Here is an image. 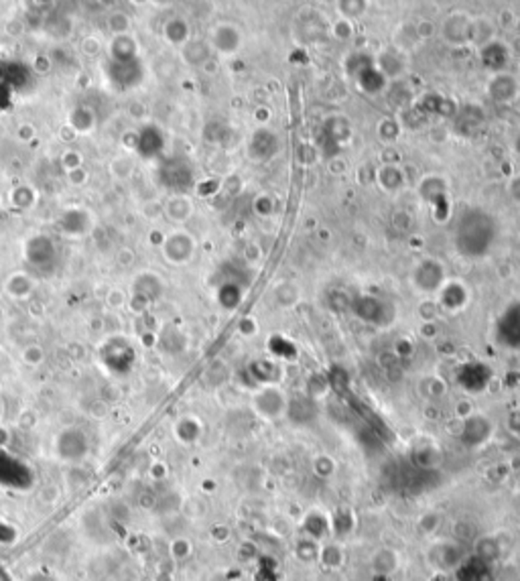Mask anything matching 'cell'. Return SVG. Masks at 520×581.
<instances>
[{
    "label": "cell",
    "mask_w": 520,
    "mask_h": 581,
    "mask_svg": "<svg viewBox=\"0 0 520 581\" xmlns=\"http://www.w3.org/2000/svg\"><path fill=\"white\" fill-rule=\"evenodd\" d=\"M122 145L126 147V149H131V151H135L136 153V147H138V133H124V136H122Z\"/></svg>",
    "instance_id": "35"
},
{
    "label": "cell",
    "mask_w": 520,
    "mask_h": 581,
    "mask_svg": "<svg viewBox=\"0 0 520 581\" xmlns=\"http://www.w3.org/2000/svg\"><path fill=\"white\" fill-rule=\"evenodd\" d=\"M33 135H35V131H33V126H29V124H22V126L19 128L20 140H31Z\"/></svg>",
    "instance_id": "37"
},
{
    "label": "cell",
    "mask_w": 520,
    "mask_h": 581,
    "mask_svg": "<svg viewBox=\"0 0 520 581\" xmlns=\"http://www.w3.org/2000/svg\"><path fill=\"white\" fill-rule=\"evenodd\" d=\"M285 408V399L276 388H265L260 390V394L256 396V410L265 417H279Z\"/></svg>",
    "instance_id": "10"
},
{
    "label": "cell",
    "mask_w": 520,
    "mask_h": 581,
    "mask_svg": "<svg viewBox=\"0 0 520 581\" xmlns=\"http://www.w3.org/2000/svg\"><path fill=\"white\" fill-rule=\"evenodd\" d=\"M0 581H13L11 573L6 569H2V567H0Z\"/></svg>",
    "instance_id": "40"
},
{
    "label": "cell",
    "mask_w": 520,
    "mask_h": 581,
    "mask_svg": "<svg viewBox=\"0 0 520 581\" xmlns=\"http://www.w3.org/2000/svg\"><path fill=\"white\" fill-rule=\"evenodd\" d=\"M35 192L31 189V187H27V185H20V187H17L13 194H11V201H13V206L15 208H19V210H29V208H33L35 206Z\"/></svg>",
    "instance_id": "22"
},
{
    "label": "cell",
    "mask_w": 520,
    "mask_h": 581,
    "mask_svg": "<svg viewBox=\"0 0 520 581\" xmlns=\"http://www.w3.org/2000/svg\"><path fill=\"white\" fill-rule=\"evenodd\" d=\"M317 581H347L346 575L340 571V569H321Z\"/></svg>",
    "instance_id": "32"
},
{
    "label": "cell",
    "mask_w": 520,
    "mask_h": 581,
    "mask_svg": "<svg viewBox=\"0 0 520 581\" xmlns=\"http://www.w3.org/2000/svg\"><path fill=\"white\" fill-rule=\"evenodd\" d=\"M163 254L169 262L173 265H183L187 262L189 258L193 256V251H195V242L193 238L187 232H173L169 234L163 242Z\"/></svg>",
    "instance_id": "7"
},
{
    "label": "cell",
    "mask_w": 520,
    "mask_h": 581,
    "mask_svg": "<svg viewBox=\"0 0 520 581\" xmlns=\"http://www.w3.org/2000/svg\"><path fill=\"white\" fill-rule=\"evenodd\" d=\"M133 293L147 297L153 303L163 295V281L154 272H142V274L136 276L135 283H133Z\"/></svg>",
    "instance_id": "12"
},
{
    "label": "cell",
    "mask_w": 520,
    "mask_h": 581,
    "mask_svg": "<svg viewBox=\"0 0 520 581\" xmlns=\"http://www.w3.org/2000/svg\"><path fill=\"white\" fill-rule=\"evenodd\" d=\"M399 563H401V559H399V555H396L394 551H390V549H382V551H378V553L374 555V561H372V565H374V569H376L378 573H385V575H388V573H392V571L399 567Z\"/></svg>",
    "instance_id": "20"
},
{
    "label": "cell",
    "mask_w": 520,
    "mask_h": 581,
    "mask_svg": "<svg viewBox=\"0 0 520 581\" xmlns=\"http://www.w3.org/2000/svg\"><path fill=\"white\" fill-rule=\"evenodd\" d=\"M212 45L220 53H232L240 45V33L234 25H218L213 29Z\"/></svg>",
    "instance_id": "11"
},
{
    "label": "cell",
    "mask_w": 520,
    "mask_h": 581,
    "mask_svg": "<svg viewBox=\"0 0 520 581\" xmlns=\"http://www.w3.org/2000/svg\"><path fill=\"white\" fill-rule=\"evenodd\" d=\"M90 213L81 208H67L65 212H61L58 220L59 232L67 238H79L90 230Z\"/></svg>",
    "instance_id": "8"
},
{
    "label": "cell",
    "mask_w": 520,
    "mask_h": 581,
    "mask_svg": "<svg viewBox=\"0 0 520 581\" xmlns=\"http://www.w3.org/2000/svg\"><path fill=\"white\" fill-rule=\"evenodd\" d=\"M55 449L63 462H81L90 451V441L79 427H67L58 435Z\"/></svg>",
    "instance_id": "3"
},
{
    "label": "cell",
    "mask_w": 520,
    "mask_h": 581,
    "mask_svg": "<svg viewBox=\"0 0 520 581\" xmlns=\"http://www.w3.org/2000/svg\"><path fill=\"white\" fill-rule=\"evenodd\" d=\"M61 165L65 167V171L77 169V167H81V155L76 151H67V153L61 155Z\"/></svg>",
    "instance_id": "30"
},
{
    "label": "cell",
    "mask_w": 520,
    "mask_h": 581,
    "mask_svg": "<svg viewBox=\"0 0 520 581\" xmlns=\"http://www.w3.org/2000/svg\"><path fill=\"white\" fill-rule=\"evenodd\" d=\"M102 360L108 368L114 370V372H126L135 362V349H133V346H128L122 338H114L102 348Z\"/></svg>",
    "instance_id": "6"
},
{
    "label": "cell",
    "mask_w": 520,
    "mask_h": 581,
    "mask_svg": "<svg viewBox=\"0 0 520 581\" xmlns=\"http://www.w3.org/2000/svg\"><path fill=\"white\" fill-rule=\"evenodd\" d=\"M149 305H151V301H149L147 297H142V295H138V293H133V295H131L128 309L133 311V313H136V315L145 313V311L149 309Z\"/></svg>",
    "instance_id": "29"
},
{
    "label": "cell",
    "mask_w": 520,
    "mask_h": 581,
    "mask_svg": "<svg viewBox=\"0 0 520 581\" xmlns=\"http://www.w3.org/2000/svg\"><path fill=\"white\" fill-rule=\"evenodd\" d=\"M133 27V19L126 11H112L110 17H108V29L114 33V37L118 35H128Z\"/></svg>",
    "instance_id": "21"
},
{
    "label": "cell",
    "mask_w": 520,
    "mask_h": 581,
    "mask_svg": "<svg viewBox=\"0 0 520 581\" xmlns=\"http://www.w3.org/2000/svg\"><path fill=\"white\" fill-rule=\"evenodd\" d=\"M171 555H173L175 559H185V557H189L192 555V542L187 541V539H175L173 542H171Z\"/></svg>",
    "instance_id": "28"
},
{
    "label": "cell",
    "mask_w": 520,
    "mask_h": 581,
    "mask_svg": "<svg viewBox=\"0 0 520 581\" xmlns=\"http://www.w3.org/2000/svg\"><path fill=\"white\" fill-rule=\"evenodd\" d=\"M514 90H516V84L514 79L504 78V76H498V78L492 81V88H490V94L498 100H508L510 96H514Z\"/></svg>",
    "instance_id": "23"
},
{
    "label": "cell",
    "mask_w": 520,
    "mask_h": 581,
    "mask_svg": "<svg viewBox=\"0 0 520 581\" xmlns=\"http://www.w3.org/2000/svg\"><path fill=\"white\" fill-rule=\"evenodd\" d=\"M6 290H8V295L15 297V299H29V297L33 295V290H35V285H33V281H31L29 274L17 272V274H13V276L8 279Z\"/></svg>",
    "instance_id": "16"
},
{
    "label": "cell",
    "mask_w": 520,
    "mask_h": 581,
    "mask_svg": "<svg viewBox=\"0 0 520 581\" xmlns=\"http://www.w3.org/2000/svg\"><path fill=\"white\" fill-rule=\"evenodd\" d=\"M494 242V220L488 213L472 210L458 224L455 244L462 256H484Z\"/></svg>",
    "instance_id": "1"
},
{
    "label": "cell",
    "mask_w": 520,
    "mask_h": 581,
    "mask_svg": "<svg viewBox=\"0 0 520 581\" xmlns=\"http://www.w3.org/2000/svg\"><path fill=\"white\" fill-rule=\"evenodd\" d=\"M72 131H76L77 135L81 133H90L96 126V112L90 106H77L69 112V124Z\"/></svg>",
    "instance_id": "14"
},
{
    "label": "cell",
    "mask_w": 520,
    "mask_h": 581,
    "mask_svg": "<svg viewBox=\"0 0 520 581\" xmlns=\"http://www.w3.org/2000/svg\"><path fill=\"white\" fill-rule=\"evenodd\" d=\"M100 41L94 39V37H88V39L81 41V51H84V55H88V58H96L98 53H100Z\"/></svg>",
    "instance_id": "31"
},
{
    "label": "cell",
    "mask_w": 520,
    "mask_h": 581,
    "mask_svg": "<svg viewBox=\"0 0 520 581\" xmlns=\"http://www.w3.org/2000/svg\"><path fill=\"white\" fill-rule=\"evenodd\" d=\"M122 303H126V295H124V290L112 289L110 293H108V305L118 307V305H122Z\"/></svg>",
    "instance_id": "34"
},
{
    "label": "cell",
    "mask_w": 520,
    "mask_h": 581,
    "mask_svg": "<svg viewBox=\"0 0 520 581\" xmlns=\"http://www.w3.org/2000/svg\"><path fill=\"white\" fill-rule=\"evenodd\" d=\"M192 201H189L187 197H183V195H175V197H171V199L167 201V206H165V213H167L173 222H185V220L192 215Z\"/></svg>",
    "instance_id": "17"
},
{
    "label": "cell",
    "mask_w": 520,
    "mask_h": 581,
    "mask_svg": "<svg viewBox=\"0 0 520 581\" xmlns=\"http://www.w3.org/2000/svg\"><path fill=\"white\" fill-rule=\"evenodd\" d=\"M210 58V47L204 41H187L183 45V59L189 65H201L204 61Z\"/></svg>",
    "instance_id": "18"
},
{
    "label": "cell",
    "mask_w": 520,
    "mask_h": 581,
    "mask_svg": "<svg viewBox=\"0 0 520 581\" xmlns=\"http://www.w3.org/2000/svg\"><path fill=\"white\" fill-rule=\"evenodd\" d=\"M25 258L27 262L37 269V271H49L53 269L55 260H58V246L49 236H33L27 240L25 244Z\"/></svg>",
    "instance_id": "2"
},
{
    "label": "cell",
    "mask_w": 520,
    "mask_h": 581,
    "mask_svg": "<svg viewBox=\"0 0 520 581\" xmlns=\"http://www.w3.org/2000/svg\"><path fill=\"white\" fill-rule=\"evenodd\" d=\"M319 561L324 563V569H340V565L344 563L342 549L335 545H328L321 553H319Z\"/></svg>",
    "instance_id": "24"
},
{
    "label": "cell",
    "mask_w": 520,
    "mask_h": 581,
    "mask_svg": "<svg viewBox=\"0 0 520 581\" xmlns=\"http://www.w3.org/2000/svg\"><path fill=\"white\" fill-rule=\"evenodd\" d=\"M8 441H11V433H8V429L0 427V447H4Z\"/></svg>",
    "instance_id": "38"
},
{
    "label": "cell",
    "mask_w": 520,
    "mask_h": 581,
    "mask_svg": "<svg viewBox=\"0 0 520 581\" xmlns=\"http://www.w3.org/2000/svg\"><path fill=\"white\" fill-rule=\"evenodd\" d=\"M110 171H112L114 177L124 179V177H128V175L133 173V161H131V159H126V156H118V159L112 161Z\"/></svg>",
    "instance_id": "27"
},
{
    "label": "cell",
    "mask_w": 520,
    "mask_h": 581,
    "mask_svg": "<svg viewBox=\"0 0 520 581\" xmlns=\"http://www.w3.org/2000/svg\"><path fill=\"white\" fill-rule=\"evenodd\" d=\"M106 74H108V79L112 81V86H116L120 92H124V90L136 88L142 81L145 72H142L140 61L135 59V61H108Z\"/></svg>",
    "instance_id": "4"
},
{
    "label": "cell",
    "mask_w": 520,
    "mask_h": 581,
    "mask_svg": "<svg viewBox=\"0 0 520 581\" xmlns=\"http://www.w3.org/2000/svg\"><path fill=\"white\" fill-rule=\"evenodd\" d=\"M319 547L315 545L313 539H301V542L297 545V557L303 559V561H317L319 559Z\"/></svg>",
    "instance_id": "25"
},
{
    "label": "cell",
    "mask_w": 520,
    "mask_h": 581,
    "mask_svg": "<svg viewBox=\"0 0 520 581\" xmlns=\"http://www.w3.org/2000/svg\"><path fill=\"white\" fill-rule=\"evenodd\" d=\"M27 581H55L51 575H47V573H33V575H29V580Z\"/></svg>",
    "instance_id": "39"
},
{
    "label": "cell",
    "mask_w": 520,
    "mask_h": 581,
    "mask_svg": "<svg viewBox=\"0 0 520 581\" xmlns=\"http://www.w3.org/2000/svg\"><path fill=\"white\" fill-rule=\"evenodd\" d=\"M165 464H161V462H156V464H153V467H151V476H153L154 480H161V478H165Z\"/></svg>",
    "instance_id": "36"
},
{
    "label": "cell",
    "mask_w": 520,
    "mask_h": 581,
    "mask_svg": "<svg viewBox=\"0 0 520 581\" xmlns=\"http://www.w3.org/2000/svg\"><path fill=\"white\" fill-rule=\"evenodd\" d=\"M159 179L163 185L171 187V189H185L193 183V169L192 165L183 159H171V161H165L161 167H159Z\"/></svg>",
    "instance_id": "5"
},
{
    "label": "cell",
    "mask_w": 520,
    "mask_h": 581,
    "mask_svg": "<svg viewBox=\"0 0 520 581\" xmlns=\"http://www.w3.org/2000/svg\"><path fill=\"white\" fill-rule=\"evenodd\" d=\"M0 413H2V407H0Z\"/></svg>",
    "instance_id": "42"
},
{
    "label": "cell",
    "mask_w": 520,
    "mask_h": 581,
    "mask_svg": "<svg viewBox=\"0 0 520 581\" xmlns=\"http://www.w3.org/2000/svg\"><path fill=\"white\" fill-rule=\"evenodd\" d=\"M138 59V45L131 35H118L110 43V61H135Z\"/></svg>",
    "instance_id": "13"
},
{
    "label": "cell",
    "mask_w": 520,
    "mask_h": 581,
    "mask_svg": "<svg viewBox=\"0 0 520 581\" xmlns=\"http://www.w3.org/2000/svg\"><path fill=\"white\" fill-rule=\"evenodd\" d=\"M165 147V138L161 135L159 128L154 126H145L140 133H138V147H136V153L145 159H153V156L161 155Z\"/></svg>",
    "instance_id": "9"
},
{
    "label": "cell",
    "mask_w": 520,
    "mask_h": 581,
    "mask_svg": "<svg viewBox=\"0 0 520 581\" xmlns=\"http://www.w3.org/2000/svg\"><path fill=\"white\" fill-rule=\"evenodd\" d=\"M519 151H520V135H519Z\"/></svg>",
    "instance_id": "41"
},
{
    "label": "cell",
    "mask_w": 520,
    "mask_h": 581,
    "mask_svg": "<svg viewBox=\"0 0 520 581\" xmlns=\"http://www.w3.org/2000/svg\"><path fill=\"white\" fill-rule=\"evenodd\" d=\"M22 362L27 364V366H41L43 362H45V349L41 348L39 344H29V346H25V349H22Z\"/></svg>",
    "instance_id": "26"
},
{
    "label": "cell",
    "mask_w": 520,
    "mask_h": 581,
    "mask_svg": "<svg viewBox=\"0 0 520 581\" xmlns=\"http://www.w3.org/2000/svg\"><path fill=\"white\" fill-rule=\"evenodd\" d=\"M199 431H201V427H199V423H197L195 419H192V417H185V419H181V421L175 425V435H177V439L183 441V443H193V441L199 437Z\"/></svg>",
    "instance_id": "19"
},
{
    "label": "cell",
    "mask_w": 520,
    "mask_h": 581,
    "mask_svg": "<svg viewBox=\"0 0 520 581\" xmlns=\"http://www.w3.org/2000/svg\"><path fill=\"white\" fill-rule=\"evenodd\" d=\"M67 179H69L72 185H84L88 181V171L84 167L72 169V171H67Z\"/></svg>",
    "instance_id": "33"
},
{
    "label": "cell",
    "mask_w": 520,
    "mask_h": 581,
    "mask_svg": "<svg viewBox=\"0 0 520 581\" xmlns=\"http://www.w3.org/2000/svg\"><path fill=\"white\" fill-rule=\"evenodd\" d=\"M163 35L171 45H185L189 41V25L181 17H173V19L165 22Z\"/></svg>",
    "instance_id": "15"
}]
</instances>
